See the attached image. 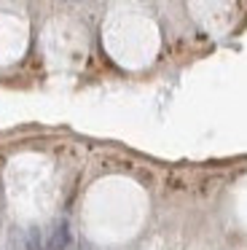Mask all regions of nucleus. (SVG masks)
Returning a JSON list of instances; mask_svg holds the SVG:
<instances>
[{
  "label": "nucleus",
  "mask_w": 247,
  "mask_h": 250,
  "mask_svg": "<svg viewBox=\"0 0 247 250\" xmlns=\"http://www.w3.org/2000/svg\"><path fill=\"white\" fill-rule=\"evenodd\" d=\"M24 250H43V231L38 226H32L24 237Z\"/></svg>",
  "instance_id": "f03ea898"
},
{
  "label": "nucleus",
  "mask_w": 247,
  "mask_h": 250,
  "mask_svg": "<svg viewBox=\"0 0 247 250\" xmlns=\"http://www.w3.org/2000/svg\"><path fill=\"white\" fill-rule=\"evenodd\" d=\"M70 242H73V231H70V223L57 221V226L51 229V237H48V250H67Z\"/></svg>",
  "instance_id": "f257e3e1"
}]
</instances>
